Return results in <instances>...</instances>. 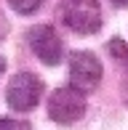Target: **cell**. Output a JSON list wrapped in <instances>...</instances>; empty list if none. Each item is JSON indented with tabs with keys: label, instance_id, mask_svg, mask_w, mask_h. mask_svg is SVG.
Returning <instances> with one entry per match:
<instances>
[{
	"label": "cell",
	"instance_id": "3",
	"mask_svg": "<svg viewBox=\"0 0 128 130\" xmlns=\"http://www.w3.org/2000/svg\"><path fill=\"white\" fill-rule=\"evenodd\" d=\"M40 96H43V82L32 72L14 74L8 82V90H5V101L16 111H32L40 104Z\"/></svg>",
	"mask_w": 128,
	"mask_h": 130
},
{
	"label": "cell",
	"instance_id": "10",
	"mask_svg": "<svg viewBox=\"0 0 128 130\" xmlns=\"http://www.w3.org/2000/svg\"><path fill=\"white\" fill-rule=\"evenodd\" d=\"M112 5H118V8H128V0H109Z\"/></svg>",
	"mask_w": 128,
	"mask_h": 130
},
{
	"label": "cell",
	"instance_id": "7",
	"mask_svg": "<svg viewBox=\"0 0 128 130\" xmlns=\"http://www.w3.org/2000/svg\"><path fill=\"white\" fill-rule=\"evenodd\" d=\"M0 130H32V125H30V122H21V120L3 117V120H0Z\"/></svg>",
	"mask_w": 128,
	"mask_h": 130
},
{
	"label": "cell",
	"instance_id": "6",
	"mask_svg": "<svg viewBox=\"0 0 128 130\" xmlns=\"http://www.w3.org/2000/svg\"><path fill=\"white\" fill-rule=\"evenodd\" d=\"M8 5L16 11V13L30 16V13H35V11L40 8V0H8Z\"/></svg>",
	"mask_w": 128,
	"mask_h": 130
},
{
	"label": "cell",
	"instance_id": "11",
	"mask_svg": "<svg viewBox=\"0 0 128 130\" xmlns=\"http://www.w3.org/2000/svg\"><path fill=\"white\" fill-rule=\"evenodd\" d=\"M3 72H5V58L0 56V74H3Z\"/></svg>",
	"mask_w": 128,
	"mask_h": 130
},
{
	"label": "cell",
	"instance_id": "8",
	"mask_svg": "<svg viewBox=\"0 0 128 130\" xmlns=\"http://www.w3.org/2000/svg\"><path fill=\"white\" fill-rule=\"evenodd\" d=\"M109 51H112L115 56H120L123 61H128V48L123 45V40H120V37H112V40H109Z\"/></svg>",
	"mask_w": 128,
	"mask_h": 130
},
{
	"label": "cell",
	"instance_id": "4",
	"mask_svg": "<svg viewBox=\"0 0 128 130\" xmlns=\"http://www.w3.org/2000/svg\"><path fill=\"white\" fill-rule=\"evenodd\" d=\"M101 74H104L101 61L91 51H72L69 53V82L80 93L94 90L101 82Z\"/></svg>",
	"mask_w": 128,
	"mask_h": 130
},
{
	"label": "cell",
	"instance_id": "9",
	"mask_svg": "<svg viewBox=\"0 0 128 130\" xmlns=\"http://www.w3.org/2000/svg\"><path fill=\"white\" fill-rule=\"evenodd\" d=\"M8 32V24H5V16H3V11H0V35H5Z\"/></svg>",
	"mask_w": 128,
	"mask_h": 130
},
{
	"label": "cell",
	"instance_id": "5",
	"mask_svg": "<svg viewBox=\"0 0 128 130\" xmlns=\"http://www.w3.org/2000/svg\"><path fill=\"white\" fill-rule=\"evenodd\" d=\"M27 43H30L32 53L40 58L43 64L48 67H56L61 64V56H64V48H61V37L56 35V29L51 24H37L27 32Z\"/></svg>",
	"mask_w": 128,
	"mask_h": 130
},
{
	"label": "cell",
	"instance_id": "1",
	"mask_svg": "<svg viewBox=\"0 0 128 130\" xmlns=\"http://www.w3.org/2000/svg\"><path fill=\"white\" fill-rule=\"evenodd\" d=\"M59 19L75 35H94L101 27V5L99 0H64Z\"/></svg>",
	"mask_w": 128,
	"mask_h": 130
},
{
	"label": "cell",
	"instance_id": "2",
	"mask_svg": "<svg viewBox=\"0 0 128 130\" xmlns=\"http://www.w3.org/2000/svg\"><path fill=\"white\" fill-rule=\"evenodd\" d=\"M88 104H85V93H80L78 88L72 85H64L56 88L48 98V117L59 125H72L78 122L80 117L85 114Z\"/></svg>",
	"mask_w": 128,
	"mask_h": 130
}]
</instances>
